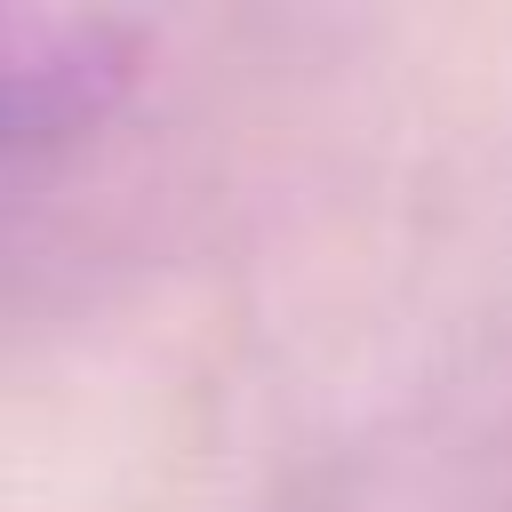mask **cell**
I'll use <instances>...</instances> for the list:
<instances>
[{
    "instance_id": "6da1fadb",
    "label": "cell",
    "mask_w": 512,
    "mask_h": 512,
    "mask_svg": "<svg viewBox=\"0 0 512 512\" xmlns=\"http://www.w3.org/2000/svg\"><path fill=\"white\" fill-rule=\"evenodd\" d=\"M136 80V32L80 8H0V152L88 136Z\"/></svg>"
}]
</instances>
